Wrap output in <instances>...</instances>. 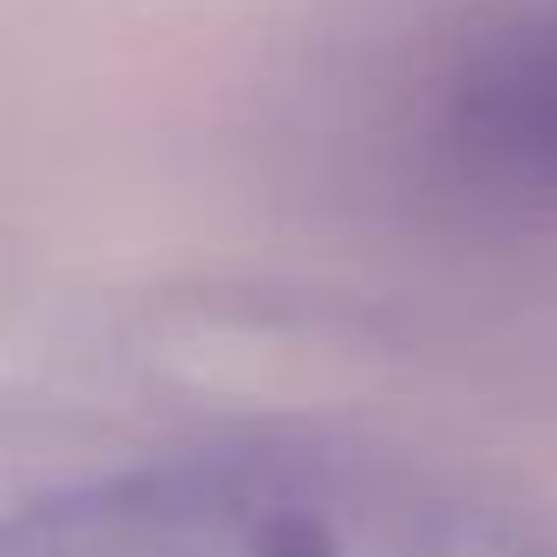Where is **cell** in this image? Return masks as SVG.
<instances>
[{"label":"cell","instance_id":"1","mask_svg":"<svg viewBox=\"0 0 557 557\" xmlns=\"http://www.w3.org/2000/svg\"><path fill=\"white\" fill-rule=\"evenodd\" d=\"M0 557H557V537L420 459L262 433L21 498Z\"/></svg>","mask_w":557,"mask_h":557},{"label":"cell","instance_id":"2","mask_svg":"<svg viewBox=\"0 0 557 557\" xmlns=\"http://www.w3.org/2000/svg\"><path fill=\"white\" fill-rule=\"evenodd\" d=\"M407 171L472 223L557 216V0H446L407 66Z\"/></svg>","mask_w":557,"mask_h":557}]
</instances>
